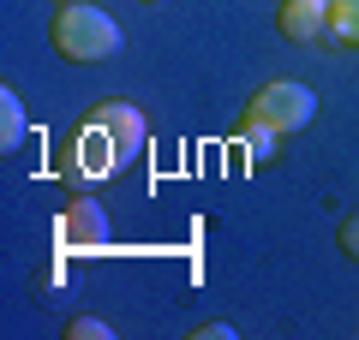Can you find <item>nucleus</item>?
<instances>
[{
    "mask_svg": "<svg viewBox=\"0 0 359 340\" xmlns=\"http://www.w3.org/2000/svg\"><path fill=\"white\" fill-rule=\"evenodd\" d=\"M138 150H144V113L132 108V101H96V108H90V120L72 132V143H66L60 173L72 179V185L114 179Z\"/></svg>",
    "mask_w": 359,
    "mask_h": 340,
    "instance_id": "f257e3e1",
    "label": "nucleus"
},
{
    "mask_svg": "<svg viewBox=\"0 0 359 340\" xmlns=\"http://www.w3.org/2000/svg\"><path fill=\"white\" fill-rule=\"evenodd\" d=\"M54 6H72V0H54Z\"/></svg>",
    "mask_w": 359,
    "mask_h": 340,
    "instance_id": "ddd939ff",
    "label": "nucleus"
},
{
    "mask_svg": "<svg viewBox=\"0 0 359 340\" xmlns=\"http://www.w3.org/2000/svg\"><path fill=\"white\" fill-rule=\"evenodd\" d=\"M25 138V101L13 96V84L0 90V155H13V143Z\"/></svg>",
    "mask_w": 359,
    "mask_h": 340,
    "instance_id": "423d86ee",
    "label": "nucleus"
},
{
    "mask_svg": "<svg viewBox=\"0 0 359 340\" xmlns=\"http://www.w3.org/2000/svg\"><path fill=\"white\" fill-rule=\"evenodd\" d=\"M240 150H245V162H269V150H276V132H269V126H257V120H245V126H240Z\"/></svg>",
    "mask_w": 359,
    "mask_h": 340,
    "instance_id": "6e6552de",
    "label": "nucleus"
},
{
    "mask_svg": "<svg viewBox=\"0 0 359 340\" xmlns=\"http://www.w3.org/2000/svg\"><path fill=\"white\" fill-rule=\"evenodd\" d=\"M330 36L359 48V0H330Z\"/></svg>",
    "mask_w": 359,
    "mask_h": 340,
    "instance_id": "0eeeda50",
    "label": "nucleus"
},
{
    "mask_svg": "<svg viewBox=\"0 0 359 340\" xmlns=\"http://www.w3.org/2000/svg\"><path fill=\"white\" fill-rule=\"evenodd\" d=\"M66 334H72V340H108L114 328H108L102 316H72V323H66Z\"/></svg>",
    "mask_w": 359,
    "mask_h": 340,
    "instance_id": "1a4fd4ad",
    "label": "nucleus"
},
{
    "mask_svg": "<svg viewBox=\"0 0 359 340\" xmlns=\"http://www.w3.org/2000/svg\"><path fill=\"white\" fill-rule=\"evenodd\" d=\"M192 334H198V340H233V328H228V323H198Z\"/></svg>",
    "mask_w": 359,
    "mask_h": 340,
    "instance_id": "9b49d317",
    "label": "nucleus"
},
{
    "mask_svg": "<svg viewBox=\"0 0 359 340\" xmlns=\"http://www.w3.org/2000/svg\"><path fill=\"white\" fill-rule=\"evenodd\" d=\"M335 245H341V257H353V263H359V215H347V221L335 227Z\"/></svg>",
    "mask_w": 359,
    "mask_h": 340,
    "instance_id": "9d476101",
    "label": "nucleus"
},
{
    "mask_svg": "<svg viewBox=\"0 0 359 340\" xmlns=\"http://www.w3.org/2000/svg\"><path fill=\"white\" fill-rule=\"evenodd\" d=\"M96 239H108L96 203H72V215L60 221V245H96Z\"/></svg>",
    "mask_w": 359,
    "mask_h": 340,
    "instance_id": "39448f33",
    "label": "nucleus"
},
{
    "mask_svg": "<svg viewBox=\"0 0 359 340\" xmlns=\"http://www.w3.org/2000/svg\"><path fill=\"white\" fill-rule=\"evenodd\" d=\"M287 42H318L330 36V0H282V13H276Z\"/></svg>",
    "mask_w": 359,
    "mask_h": 340,
    "instance_id": "20e7f679",
    "label": "nucleus"
},
{
    "mask_svg": "<svg viewBox=\"0 0 359 340\" xmlns=\"http://www.w3.org/2000/svg\"><path fill=\"white\" fill-rule=\"evenodd\" d=\"M48 42L60 48V60H72V66H102V60H114V54H120V42H126V36H120L114 13L72 0V6H60V13H54Z\"/></svg>",
    "mask_w": 359,
    "mask_h": 340,
    "instance_id": "f03ea898",
    "label": "nucleus"
},
{
    "mask_svg": "<svg viewBox=\"0 0 359 340\" xmlns=\"http://www.w3.org/2000/svg\"><path fill=\"white\" fill-rule=\"evenodd\" d=\"M245 120L269 126L276 138H282V132H306L311 120H318V96H311L306 84H294V78H269V84L245 101Z\"/></svg>",
    "mask_w": 359,
    "mask_h": 340,
    "instance_id": "7ed1b4c3",
    "label": "nucleus"
},
{
    "mask_svg": "<svg viewBox=\"0 0 359 340\" xmlns=\"http://www.w3.org/2000/svg\"><path fill=\"white\" fill-rule=\"evenodd\" d=\"M144 6H162V0H144Z\"/></svg>",
    "mask_w": 359,
    "mask_h": 340,
    "instance_id": "f8f14e48",
    "label": "nucleus"
}]
</instances>
